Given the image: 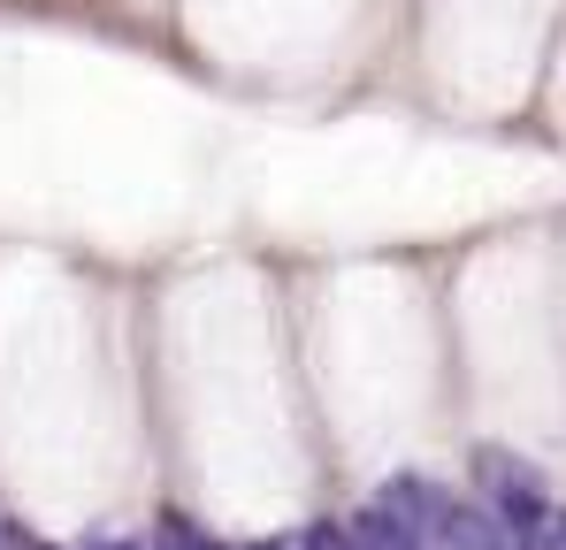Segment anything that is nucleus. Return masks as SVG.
Here are the masks:
<instances>
[{"instance_id": "nucleus-1", "label": "nucleus", "mask_w": 566, "mask_h": 550, "mask_svg": "<svg viewBox=\"0 0 566 550\" xmlns=\"http://www.w3.org/2000/svg\"><path fill=\"white\" fill-rule=\"evenodd\" d=\"M474 489H482V505L521 536V543H544L552 536V520H559V505H552V489H544V474L528 466V458L513 452H474Z\"/></svg>"}, {"instance_id": "nucleus-3", "label": "nucleus", "mask_w": 566, "mask_h": 550, "mask_svg": "<svg viewBox=\"0 0 566 550\" xmlns=\"http://www.w3.org/2000/svg\"><path fill=\"white\" fill-rule=\"evenodd\" d=\"M298 550H360V543H353V528H345V520H314V528L298 536Z\"/></svg>"}, {"instance_id": "nucleus-4", "label": "nucleus", "mask_w": 566, "mask_h": 550, "mask_svg": "<svg viewBox=\"0 0 566 550\" xmlns=\"http://www.w3.org/2000/svg\"><path fill=\"white\" fill-rule=\"evenodd\" d=\"M552 536H559V550H566V505H559V520H552Z\"/></svg>"}, {"instance_id": "nucleus-2", "label": "nucleus", "mask_w": 566, "mask_h": 550, "mask_svg": "<svg viewBox=\"0 0 566 550\" xmlns=\"http://www.w3.org/2000/svg\"><path fill=\"white\" fill-rule=\"evenodd\" d=\"M345 528H353V543H360V550H429L406 520H398V512H390V505H382V497H376V505H360Z\"/></svg>"}]
</instances>
